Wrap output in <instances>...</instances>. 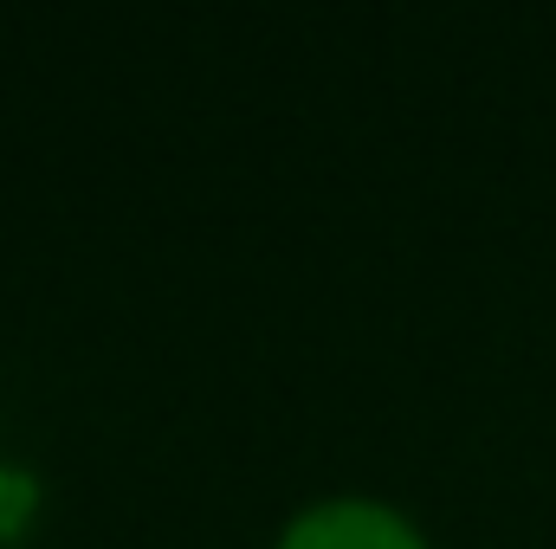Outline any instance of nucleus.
I'll return each instance as SVG.
<instances>
[{"mask_svg":"<svg viewBox=\"0 0 556 549\" xmlns=\"http://www.w3.org/2000/svg\"><path fill=\"white\" fill-rule=\"evenodd\" d=\"M278 549H427L415 537L408 518H395L389 505H363V498H343V505H317L304 511Z\"/></svg>","mask_w":556,"mask_h":549,"instance_id":"obj_1","label":"nucleus"}]
</instances>
